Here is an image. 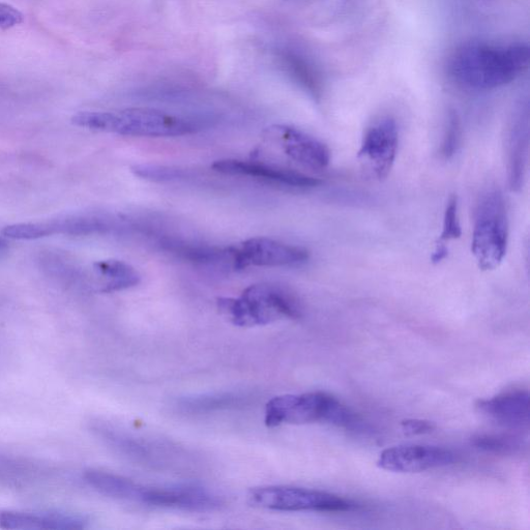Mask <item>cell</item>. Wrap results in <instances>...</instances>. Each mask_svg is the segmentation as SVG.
I'll return each mask as SVG.
<instances>
[{
    "label": "cell",
    "instance_id": "6da1fadb",
    "mask_svg": "<svg viewBox=\"0 0 530 530\" xmlns=\"http://www.w3.org/2000/svg\"><path fill=\"white\" fill-rule=\"evenodd\" d=\"M529 49L524 45L470 44L451 57L449 72L458 83L474 90H492L519 77L528 67Z\"/></svg>",
    "mask_w": 530,
    "mask_h": 530
},
{
    "label": "cell",
    "instance_id": "7a4b0ae2",
    "mask_svg": "<svg viewBox=\"0 0 530 530\" xmlns=\"http://www.w3.org/2000/svg\"><path fill=\"white\" fill-rule=\"evenodd\" d=\"M72 123L78 127L131 137H180L202 126L186 117L152 108H129L120 112H79Z\"/></svg>",
    "mask_w": 530,
    "mask_h": 530
},
{
    "label": "cell",
    "instance_id": "3957f363",
    "mask_svg": "<svg viewBox=\"0 0 530 530\" xmlns=\"http://www.w3.org/2000/svg\"><path fill=\"white\" fill-rule=\"evenodd\" d=\"M220 312L234 326L252 328L281 319H299L302 308L293 294L282 286L261 283L251 285L241 297L218 300Z\"/></svg>",
    "mask_w": 530,
    "mask_h": 530
},
{
    "label": "cell",
    "instance_id": "277c9868",
    "mask_svg": "<svg viewBox=\"0 0 530 530\" xmlns=\"http://www.w3.org/2000/svg\"><path fill=\"white\" fill-rule=\"evenodd\" d=\"M265 425H304L328 423L345 429H358L360 418L335 397L321 392L278 396L265 406Z\"/></svg>",
    "mask_w": 530,
    "mask_h": 530
},
{
    "label": "cell",
    "instance_id": "5b68a950",
    "mask_svg": "<svg viewBox=\"0 0 530 530\" xmlns=\"http://www.w3.org/2000/svg\"><path fill=\"white\" fill-rule=\"evenodd\" d=\"M509 221L505 198L499 191L488 192L478 205L471 242L479 267L493 271L503 262L508 249Z\"/></svg>",
    "mask_w": 530,
    "mask_h": 530
},
{
    "label": "cell",
    "instance_id": "8992f818",
    "mask_svg": "<svg viewBox=\"0 0 530 530\" xmlns=\"http://www.w3.org/2000/svg\"><path fill=\"white\" fill-rule=\"evenodd\" d=\"M251 503L279 512H351L360 506L337 495L289 486H267L251 490Z\"/></svg>",
    "mask_w": 530,
    "mask_h": 530
},
{
    "label": "cell",
    "instance_id": "52a82bcc",
    "mask_svg": "<svg viewBox=\"0 0 530 530\" xmlns=\"http://www.w3.org/2000/svg\"><path fill=\"white\" fill-rule=\"evenodd\" d=\"M235 271L249 267H297L309 260V252L298 246L269 238H253L240 246H233Z\"/></svg>",
    "mask_w": 530,
    "mask_h": 530
},
{
    "label": "cell",
    "instance_id": "ba28073f",
    "mask_svg": "<svg viewBox=\"0 0 530 530\" xmlns=\"http://www.w3.org/2000/svg\"><path fill=\"white\" fill-rule=\"evenodd\" d=\"M137 503L191 512H213L223 506V500L218 495L196 485L141 486Z\"/></svg>",
    "mask_w": 530,
    "mask_h": 530
},
{
    "label": "cell",
    "instance_id": "9c48e42d",
    "mask_svg": "<svg viewBox=\"0 0 530 530\" xmlns=\"http://www.w3.org/2000/svg\"><path fill=\"white\" fill-rule=\"evenodd\" d=\"M455 462L457 455L448 449L411 445L385 450L380 454L377 465L393 473L414 474L449 466Z\"/></svg>",
    "mask_w": 530,
    "mask_h": 530
},
{
    "label": "cell",
    "instance_id": "30bf717a",
    "mask_svg": "<svg viewBox=\"0 0 530 530\" xmlns=\"http://www.w3.org/2000/svg\"><path fill=\"white\" fill-rule=\"evenodd\" d=\"M265 137L277 143L288 158L305 167L320 170L331 162L329 147L297 128L275 125L265 130Z\"/></svg>",
    "mask_w": 530,
    "mask_h": 530
},
{
    "label": "cell",
    "instance_id": "8fae6325",
    "mask_svg": "<svg viewBox=\"0 0 530 530\" xmlns=\"http://www.w3.org/2000/svg\"><path fill=\"white\" fill-rule=\"evenodd\" d=\"M398 145L397 124L391 117H384L367 130L359 157L370 163L378 179H385L395 163Z\"/></svg>",
    "mask_w": 530,
    "mask_h": 530
},
{
    "label": "cell",
    "instance_id": "7c38bea8",
    "mask_svg": "<svg viewBox=\"0 0 530 530\" xmlns=\"http://www.w3.org/2000/svg\"><path fill=\"white\" fill-rule=\"evenodd\" d=\"M212 167L222 174L247 176V178L259 179L290 188H315L321 184V181L313 178V176L285 167L255 161L226 159L216 161Z\"/></svg>",
    "mask_w": 530,
    "mask_h": 530
},
{
    "label": "cell",
    "instance_id": "4fadbf2b",
    "mask_svg": "<svg viewBox=\"0 0 530 530\" xmlns=\"http://www.w3.org/2000/svg\"><path fill=\"white\" fill-rule=\"evenodd\" d=\"M477 408L480 414L500 426L520 430L529 427V394L526 391H511L479 400Z\"/></svg>",
    "mask_w": 530,
    "mask_h": 530
},
{
    "label": "cell",
    "instance_id": "5bb4252c",
    "mask_svg": "<svg viewBox=\"0 0 530 530\" xmlns=\"http://www.w3.org/2000/svg\"><path fill=\"white\" fill-rule=\"evenodd\" d=\"M86 517L63 512L0 510V528L12 530H76L87 526Z\"/></svg>",
    "mask_w": 530,
    "mask_h": 530
},
{
    "label": "cell",
    "instance_id": "9a60e30c",
    "mask_svg": "<svg viewBox=\"0 0 530 530\" xmlns=\"http://www.w3.org/2000/svg\"><path fill=\"white\" fill-rule=\"evenodd\" d=\"M161 246L167 252L189 262L204 265V267L235 271L233 246L220 248L190 244L178 240L162 241Z\"/></svg>",
    "mask_w": 530,
    "mask_h": 530
},
{
    "label": "cell",
    "instance_id": "2e32d148",
    "mask_svg": "<svg viewBox=\"0 0 530 530\" xmlns=\"http://www.w3.org/2000/svg\"><path fill=\"white\" fill-rule=\"evenodd\" d=\"M528 117L518 116L509 133L508 171L509 183L513 191H520L524 185L528 157Z\"/></svg>",
    "mask_w": 530,
    "mask_h": 530
},
{
    "label": "cell",
    "instance_id": "e0dca14e",
    "mask_svg": "<svg viewBox=\"0 0 530 530\" xmlns=\"http://www.w3.org/2000/svg\"><path fill=\"white\" fill-rule=\"evenodd\" d=\"M251 402V396L244 393L224 392L196 395L182 398L176 403L183 414L206 415L212 412L244 408Z\"/></svg>",
    "mask_w": 530,
    "mask_h": 530
},
{
    "label": "cell",
    "instance_id": "ac0fdd59",
    "mask_svg": "<svg viewBox=\"0 0 530 530\" xmlns=\"http://www.w3.org/2000/svg\"><path fill=\"white\" fill-rule=\"evenodd\" d=\"M123 222L124 220L106 216H79L47 224L50 235L60 233L79 237V235L105 234L125 229Z\"/></svg>",
    "mask_w": 530,
    "mask_h": 530
},
{
    "label": "cell",
    "instance_id": "d6986e66",
    "mask_svg": "<svg viewBox=\"0 0 530 530\" xmlns=\"http://www.w3.org/2000/svg\"><path fill=\"white\" fill-rule=\"evenodd\" d=\"M83 477L88 485L105 496L137 502L141 485L130 479L97 469L86 470Z\"/></svg>",
    "mask_w": 530,
    "mask_h": 530
},
{
    "label": "cell",
    "instance_id": "ffe728a7",
    "mask_svg": "<svg viewBox=\"0 0 530 530\" xmlns=\"http://www.w3.org/2000/svg\"><path fill=\"white\" fill-rule=\"evenodd\" d=\"M101 279L102 292L122 291L139 285L141 276L132 265L120 260H102L94 264Z\"/></svg>",
    "mask_w": 530,
    "mask_h": 530
},
{
    "label": "cell",
    "instance_id": "44dd1931",
    "mask_svg": "<svg viewBox=\"0 0 530 530\" xmlns=\"http://www.w3.org/2000/svg\"><path fill=\"white\" fill-rule=\"evenodd\" d=\"M276 57L281 68L305 90L313 95L319 91V76L307 57L291 48L282 47L276 50Z\"/></svg>",
    "mask_w": 530,
    "mask_h": 530
},
{
    "label": "cell",
    "instance_id": "7402d4cb",
    "mask_svg": "<svg viewBox=\"0 0 530 530\" xmlns=\"http://www.w3.org/2000/svg\"><path fill=\"white\" fill-rule=\"evenodd\" d=\"M132 172L146 181L165 183L188 178V172L175 167L141 164L132 167Z\"/></svg>",
    "mask_w": 530,
    "mask_h": 530
},
{
    "label": "cell",
    "instance_id": "603a6c76",
    "mask_svg": "<svg viewBox=\"0 0 530 530\" xmlns=\"http://www.w3.org/2000/svg\"><path fill=\"white\" fill-rule=\"evenodd\" d=\"M473 445L479 450L495 455L515 454L521 448L517 439L494 434H482L474 437Z\"/></svg>",
    "mask_w": 530,
    "mask_h": 530
},
{
    "label": "cell",
    "instance_id": "cb8c5ba5",
    "mask_svg": "<svg viewBox=\"0 0 530 530\" xmlns=\"http://www.w3.org/2000/svg\"><path fill=\"white\" fill-rule=\"evenodd\" d=\"M6 238L20 241H33L49 237L47 223H20L4 228Z\"/></svg>",
    "mask_w": 530,
    "mask_h": 530
},
{
    "label": "cell",
    "instance_id": "d4e9b609",
    "mask_svg": "<svg viewBox=\"0 0 530 530\" xmlns=\"http://www.w3.org/2000/svg\"><path fill=\"white\" fill-rule=\"evenodd\" d=\"M462 138V128L459 116L452 111L449 114L443 143H441V156L446 160L452 159L459 150Z\"/></svg>",
    "mask_w": 530,
    "mask_h": 530
},
{
    "label": "cell",
    "instance_id": "484cf974",
    "mask_svg": "<svg viewBox=\"0 0 530 530\" xmlns=\"http://www.w3.org/2000/svg\"><path fill=\"white\" fill-rule=\"evenodd\" d=\"M462 235L461 224L458 212V199L452 196L447 204L443 231H441L439 244H444L452 240L460 239Z\"/></svg>",
    "mask_w": 530,
    "mask_h": 530
},
{
    "label": "cell",
    "instance_id": "4316f807",
    "mask_svg": "<svg viewBox=\"0 0 530 530\" xmlns=\"http://www.w3.org/2000/svg\"><path fill=\"white\" fill-rule=\"evenodd\" d=\"M401 427L407 435L430 434L436 429L434 423L426 420H405L401 423Z\"/></svg>",
    "mask_w": 530,
    "mask_h": 530
},
{
    "label": "cell",
    "instance_id": "83f0119b",
    "mask_svg": "<svg viewBox=\"0 0 530 530\" xmlns=\"http://www.w3.org/2000/svg\"><path fill=\"white\" fill-rule=\"evenodd\" d=\"M23 22V15L14 7L0 3V27L8 29Z\"/></svg>",
    "mask_w": 530,
    "mask_h": 530
},
{
    "label": "cell",
    "instance_id": "f1b7e54d",
    "mask_svg": "<svg viewBox=\"0 0 530 530\" xmlns=\"http://www.w3.org/2000/svg\"><path fill=\"white\" fill-rule=\"evenodd\" d=\"M448 255V249L445 246V244H439L437 245V248L432 256V261L434 263H438L440 261H443Z\"/></svg>",
    "mask_w": 530,
    "mask_h": 530
},
{
    "label": "cell",
    "instance_id": "f546056e",
    "mask_svg": "<svg viewBox=\"0 0 530 530\" xmlns=\"http://www.w3.org/2000/svg\"><path fill=\"white\" fill-rule=\"evenodd\" d=\"M6 248V243L3 241H0V251Z\"/></svg>",
    "mask_w": 530,
    "mask_h": 530
}]
</instances>
